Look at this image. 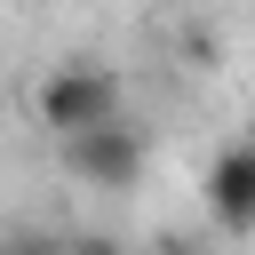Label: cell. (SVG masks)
Instances as JSON below:
<instances>
[{
	"instance_id": "obj_1",
	"label": "cell",
	"mask_w": 255,
	"mask_h": 255,
	"mask_svg": "<svg viewBox=\"0 0 255 255\" xmlns=\"http://www.w3.org/2000/svg\"><path fill=\"white\" fill-rule=\"evenodd\" d=\"M32 104H40V128L80 135V128H104V120H128V80L112 64H96V56H72V64H56L40 80Z\"/></svg>"
},
{
	"instance_id": "obj_2",
	"label": "cell",
	"mask_w": 255,
	"mask_h": 255,
	"mask_svg": "<svg viewBox=\"0 0 255 255\" xmlns=\"http://www.w3.org/2000/svg\"><path fill=\"white\" fill-rule=\"evenodd\" d=\"M56 159H64V175H72V183H88V191H128V183L143 175L151 143H143V128H135V120H104V128L56 135Z\"/></svg>"
},
{
	"instance_id": "obj_3",
	"label": "cell",
	"mask_w": 255,
	"mask_h": 255,
	"mask_svg": "<svg viewBox=\"0 0 255 255\" xmlns=\"http://www.w3.org/2000/svg\"><path fill=\"white\" fill-rule=\"evenodd\" d=\"M199 207L223 239H255V135L223 143L207 159V183H199Z\"/></svg>"
},
{
	"instance_id": "obj_4",
	"label": "cell",
	"mask_w": 255,
	"mask_h": 255,
	"mask_svg": "<svg viewBox=\"0 0 255 255\" xmlns=\"http://www.w3.org/2000/svg\"><path fill=\"white\" fill-rule=\"evenodd\" d=\"M0 255H64V239L56 231H16V239H0Z\"/></svg>"
},
{
	"instance_id": "obj_5",
	"label": "cell",
	"mask_w": 255,
	"mask_h": 255,
	"mask_svg": "<svg viewBox=\"0 0 255 255\" xmlns=\"http://www.w3.org/2000/svg\"><path fill=\"white\" fill-rule=\"evenodd\" d=\"M64 255H128V239H112V231H72Z\"/></svg>"
}]
</instances>
